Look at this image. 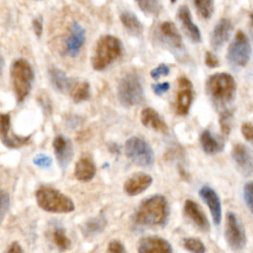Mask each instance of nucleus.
Wrapping results in <instances>:
<instances>
[{
	"label": "nucleus",
	"mask_w": 253,
	"mask_h": 253,
	"mask_svg": "<svg viewBox=\"0 0 253 253\" xmlns=\"http://www.w3.org/2000/svg\"><path fill=\"white\" fill-rule=\"evenodd\" d=\"M169 206L164 196L154 195L144 200L135 214V221L144 227H163L169 217Z\"/></svg>",
	"instance_id": "1"
},
{
	"label": "nucleus",
	"mask_w": 253,
	"mask_h": 253,
	"mask_svg": "<svg viewBox=\"0 0 253 253\" xmlns=\"http://www.w3.org/2000/svg\"><path fill=\"white\" fill-rule=\"evenodd\" d=\"M123 52L122 42L112 35L102 36L96 43L91 58L93 69L102 71L117 61Z\"/></svg>",
	"instance_id": "2"
},
{
	"label": "nucleus",
	"mask_w": 253,
	"mask_h": 253,
	"mask_svg": "<svg viewBox=\"0 0 253 253\" xmlns=\"http://www.w3.org/2000/svg\"><path fill=\"white\" fill-rule=\"evenodd\" d=\"M36 201L39 208L48 213L67 214L75 208L68 196L50 186H41L36 191Z\"/></svg>",
	"instance_id": "3"
},
{
	"label": "nucleus",
	"mask_w": 253,
	"mask_h": 253,
	"mask_svg": "<svg viewBox=\"0 0 253 253\" xmlns=\"http://www.w3.org/2000/svg\"><path fill=\"white\" fill-rule=\"evenodd\" d=\"M236 83L235 78L227 72H219L211 75L206 82L208 95L219 105L230 103L236 95Z\"/></svg>",
	"instance_id": "4"
},
{
	"label": "nucleus",
	"mask_w": 253,
	"mask_h": 253,
	"mask_svg": "<svg viewBox=\"0 0 253 253\" xmlns=\"http://www.w3.org/2000/svg\"><path fill=\"white\" fill-rule=\"evenodd\" d=\"M10 74L15 97L21 103L31 92L34 80L33 67L26 60L18 59L12 64Z\"/></svg>",
	"instance_id": "5"
},
{
	"label": "nucleus",
	"mask_w": 253,
	"mask_h": 253,
	"mask_svg": "<svg viewBox=\"0 0 253 253\" xmlns=\"http://www.w3.org/2000/svg\"><path fill=\"white\" fill-rule=\"evenodd\" d=\"M118 99L121 105L126 108H131L144 102V88L136 74H126L120 80L118 85Z\"/></svg>",
	"instance_id": "6"
},
{
	"label": "nucleus",
	"mask_w": 253,
	"mask_h": 253,
	"mask_svg": "<svg viewBox=\"0 0 253 253\" xmlns=\"http://www.w3.org/2000/svg\"><path fill=\"white\" fill-rule=\"evenodd\" d=\"M125 153L132 162L140 167H150L154 163V152L142 137H130L125 144Z\"/></svg>",
	"instance_id": "7"
},
{
	"label": "nucleus",
	"mask_w": 253,
	"mask_h": 253,
	"mask_svg": "<svg viewBox=\"0 0 253 253\" xmlns=\"http://www.w3.org/2000/svg\"><path fill=\"white\" fill-rule=\"evenodd\" d=\"M224 236L233 251L238 252L243 250L247 243V237L243 223L236 213L229 212L224 227Z\"/></svg>",
	"instance_id": "8"
},
{
	"label": "nucleus",
	"mask_w": 253,
	"mask_h": 253,
	"mask_svg": "<svg viewBox=\"0 0 253 253\" xmlns=\"http://www.w3.org/2000/svg\"><path fill=\"white\" fill-rule=\"evenodd\" d=\"M251 45L249 42V39L247 36L241 32L238 31L233 43L230 45L229 51H228V61L232 66L243 67H245L251 58Z\"/></svg>",
	"instance_id": "9"
},
{
	"label": "nucleus",
	"mask_w": 253,
	"mask_h": 253,
	"mask_svg": "<svg viewBox=\"0 0 253 253\" xmlns=\"http://www.w3.org/2000/svg\"><path fill=\"white\" fill-rule=\"evenodd\" d=\"M194 100L192 83L186 77H181L178 81V92L176 96V113L179 116H186Z\"/></svg>",
	"instance_id": "10"
},
{
	"label": "nucleus",
	"mask_w": 253,
	"mask_h": 253,
	"mask_svg": "<svg viewBox=\"0 0 253 253\" xmlns=\"http://www.w3.org/2000/svg\"><path fill=\"white\" fill-rule=\"evenodd\" d=\"M232 156L243 176L253 175V152L249 148L242 144H236L233 149Z\"/></svg>",
	"instance_id": "11"
},
{
	"label": "nucleus",
	"mask_w": 253,
	"mask_h": 253,
	"mask_svg": "<svg viewBox=\"0 0 253 253\" xmlns=\"http://www.w3.org/2000/svg\"><path fill=\"white\" fill-rule=\"evenodd\" d=\"M138 253H173L170 242L160 236H146L137 242Z\"/></svg>",
	"instance_id": "12"
},
{
	"label": "nucleus",
	"mask_w": 253,
	"mask_h": 253,
	"mask_svg": "<svg viewBox=\"0 0 253 253\" xmlns=\"http://www.w3.org/2000/svg\"><path fill=\"white\" fill-rule=\"evenodd\" d=\"M84 42H85V30L79 23L73 22L66 41V52L69 57H77Z\"/></svg>",
	"instance_id": "13"
},
{
	"label": "nucleus",
	"mask_w": 253,
	"mask_h": 253,
	"mask_svg": "<svg viewBox=\"0 0 253 253\" xmlns=\"http://www.w3.org/2000/svg\"><path fill=\"white\" fill-rule=\"evenodd\" d=\"M53 152L62 168H66L73 156V149L71 140L65 135H59L52 140Z\"/></svg>",
	"instance_id": "14"
},
{
	"label": "nucleus",
	"mask_w": 253,
	"mask_h": 253,
	"mask_svg": "<svg viewBox=\"0 0 253 253\" xmlns=\"http://www.w3.org/2000/svg\"><path fill=\"white\" fill-rule=\"evenodd\" d=\"M184 214L200 231L205 233L210 231L209 219L198 203L187 200L184 204Z\"/></svg>",
	"instance_id": "15"
},
{
	"label": "nucleus",
	"mask_w": 253,
	"mask_h": 253,
	"mask_svg": "<svg viewBox=\"0 0 253 253\" xmlns=\"http://www.w3.org/2000/svg\"><path fill=\"white\" fill-rule=\"evenodd\" d=\"M234 31V25L229 19H220L219 23L215 26L214 30L211 34V45L213 49L219 50L226 44Z\"/></svg>",
	"instance_id": "16"
},
{
	"label": "nucleus",
	"mask_w": 253,
	"mask_h": 253,
	"mask_svg": "<svg viewBox=\"0 0 253 253\" xmlns=\"http://www.w3.org/2000/svg\"><path fill=\"white\" fill-rule=\"evenodd\" d=\"M199 194L211 211V215H212L214 223L216 224V226H219L221 221V214H222L221 213V204H220L219 195L213 188H211L209 186L202 187L200 189Z\"/></svg>",
	"instance_id": "17"
},
{
	"label": "nucleus",
	"mask_w": 253,
	"mask_h": 253,
	"mask_svg": "<svg viewBox=\"0 0 253 253\" xmlns=\"http://www.w3.org/2000/svg\"><path fill=\"white\" fill-rule=\"evenodd\" d=\"M152 184V177L147 173L138 172L127 179L124 190L129 196H136L145 192Z\"/></svg>",
	"instance_id": "18"
},
{
	"label": "nucleus",
	"mask_w": 253,
	"mask_h": 253,
	"mask_svg": "<svg viewBox=\"0 0 253 253\" xmlns=\"http://www.w3.org/2000/svg\"><path fill=\"white\" fill-rule=\"evenodd\" d=\"M177 17L182 24L185 33L191 39V41L194 43H200L202 41L201 32L199 28L193 22L190 9L187 5H183L179 8Z\"/></svg>",
	"instance_id": "19"
},
{
	"label": "nucleus",
	"mask_w": 253,
	"mask_h": 253,
	"mask_svg": "<svg viewBox=\"0 0 253 253\" xmlns=\"http://www.w3.org/2000/svg\"><path fill=\"white\" fill-rule=\"evenodd\" d=\"M140 122L142 124L155 132L166 134L168 132V126L161 118L157 111L152 108H145L140 113Z\"/></svg>",
	"instance_id": "20"
},
{
	"label": "nucleus",
	"mask_w": 253,
	"mask_h": 253,
	"mask_svg": "<svg viewBox=\"0 0 253 253\" xmlns=\"http://www.w3.org/2000/svg\"><path fill=\"white\" fill-rule=\"evenodd\" d=\"M96 174V165L94 161L88 157H81L75 164L74 176L80 182H89Z\"/></svg>",
	"instance_id": "21"
},
{
	"label": "nucleus",
	"mask_w": 253,
	"mask_h": 253,
	"mask_svg": "<svg viewBox=\"0 0 253 253\" xmlns=\"http://www.w3.org/2000/svg\"><path fill=\"white\" fill-rule=\"evenodd\" d=\"M49 78L53 88L59 92L64 93L71 89V79L60 68H51L49 70Z\"/></svg>",
	"instance_id": "22"
},
{
	"label": "nucleus",
	"mask_w": 253,
	"mask_h": 253,
	"mask_svg": "<svg viewBox=\"0 0 253 253\" xmlns=\"http://www.w3.org/2000/svg\"><path fill=\"white\" fill-rule=\"evenodd\" d=\"M159 28H160L161 34L163 35V37L165 38V40L167 41L168 44L175 49L182 48V46H183L182 37L180 36V34L177 30V27L175 26L174 23L166 21V22H163Z\"/></svg>",
	"instance_id": "23"
},
{
	"label": "nucleus",
	"mask_w": 253,
	"mask_h": 253,
	"mask_svg": "<svg viewBox=\"0 0 253 253\" xmlns=\"http://www.w3.org/2000/svg\"><path fill=\"white\" fill-rule=\"evenodd\" d=\"M120 20L125 27L127 32L132 36L142 35L144 31V26L138 20V18L131 11H124L120 15Z\"/></svg>",
	"instance_id": "24"
},
{
	"label": "nucleus",
	"mask_w": 253,
	"mask_h": 253,
	"mask_svg": "<svg viewBox=\"0 0 253 253\" xmlns=\"http://www.w3.org/2000/svg\"><path fill=\"white\" fill-rule=\"evenodd\" d=\"M200 144L202 146L203 151L210 155L217 154L223 150V143L217 139L212 133L208 130H205L200 135Z\"/></svg>",
	"instance_id": "25"
},
{
	"label": "nucleus",
	"mask_w": 253,
	"mask_h": 253,
	"mask_svg": "<svg viewBox=\"0 0 253 253\" xmlns=\"http://www.w3.org/2000/svg\"><path fill=\"white\" fill-rule=\"evenodd\" d=\"M106 224H107V220L104 217L100 216V217L92 218L83 223L81 231L84 236L94 237L105 230Z\"/></svg>",
	"instance_id": "26"
},
{
	"label": "nucleus",
	"mask_w": 253,
	"mask_h": 253,
	"mask_svg": "<svg viewBox=\"0 0 253 253\" xmlns=\"http://www.w3.org/2000/svg\"><path fill=\"white\" fill-rule=\"evenodd\" d=\"M70 96L74 103H81L88 100L91 96L90 84L85 81L77 83L71 88Z\"/></svg>",
	"instance_id": "27"
},
{
	"label": "nucleus",
	"mask_w": 253,
	"mask_h": 253,
	"mask_svg": "<svg viewBox=\"0 0 253 253\" xmlns=\"http://www.w3.org/2000/svg\"><path fill=\"white\" fill-rule=\"evenodd\" d=\"M54 245L60 251H67L71 246V241L67 236L66 231L63 228H55L51 235Z\"/></svg>",
	"instance_id": "28"
},
{
	"label": "nucleus",
	"mask_w": 253,
	"mask_h": 253,
	"mask_svg": "<svg viewBox=\"0 0 253 253\" xmlns=\"http://www.w3.org/2000/svg\"><path fill=\"white\" fill-rule=\"evenodd\" d=\"M194 4L202 18L208 20L213 16L215 11L214 0H194Z\"/></svg>",
	"instance_id": "29"
},
{
	"label": "nucleus",
	"mask_w": 253,
	"mask_h": 253,
	"mask_svg": "<svg viewBox=\"0 0 253 253\" xmlns=\"http://www.w3.org/2000/svg\"><path fill=\"white\" fill-rule=\"evenodd\" d=\"M183 247L191 253H205L206 246L198 238L189 237L183 239Z\"/></svg>",
	"instance_id": "30"
},
{
	"label": "nucleus",
	"mask_w": 253,
	"mask_h": 253,
	"mask_svg": "<svg viewBox=\"0 0 253 253\" xmlns=\"http://www.w3.org/2000/svg\"><path fill=\"white\" fill-rule=\"evenodd\" d=\"M10 115L9 114H0V140L3 143L10 134Z\"/></svg>",
	"instance_id": "31"
},
{
	"label": "nucleus",
	"mask_w": 253,
	"mask_h": 253,
	"mask_svg": "<svg viewBox=\"0 0 253 253\" xmlns=\"http://www.w3.org/2000/svg\"><path fill=\"white\" fill-rule=\"evenodd\" d=\"M10 205L9 195L5 190L0 189V223L6 216Z\"/></svg>",
	"instance_id": "32"
},
{
	"label": "nucleus",
	"mask_w": 253,
	"mask_h": 253,
	"mask_svg": "<svg viewBox=\"0 0 253 253\" xmlns=\"http://www.w3.org/2000/svg\"><path fill=\"white\" fill-rule=\"evenodd\" d=\"M243 197L247 208L253 214V181L248 182L244 185Z\"/></svg>",
	"instance_id": "33"
},
{
	"label": "nucleus",
	"mask_w": 253,
	"mask_h": 253,
	"mask_svg": "<svg viewBox=\"0 0 253 253\" xmlns=\"http://www.w3.org/2000/svg\"><path fill=\"white\" fill-rule=\"evenodd\" d=\"M33 162L39 167L49 168L52 164V159L44 153H39L33 158Z\"/></svg>",
	"instance_id": "34"
},
{
	"label": "nucleus",
	"mask_w": 253,
	"mask_h": 253,
	"mask_svg": "<svg viewBox=\"0 0 253 253\" xmlns=\"http://www.w3.org/2000/svg\"><path fill=\"white\" fill-rule=\"evenodd\" d=\"M106 253H128V251L121 241L112 240L108 244Z\"/></svg>",
	"instance_id": "35"
},
{
	"label": "nucleus",
	"mask_w": 253,
	"mask_h": 253,
	"mask_svg": "<svg viewBox=\"0 0 253 253\" xmlns=\"http://www.w3.org/2000/svg\"><path fill=\"white\" fill-rule=\"evenodd\" d=\"M169 72H170V68L168 67V66L161 64L151 71V76H152V78L157 80L161 76H167L168 74H169Z\"/></svg>",
	"instance_id": "36"
},
{
	"label": "nucleus",
	"mask_w": 253,
	"mask_h": 253,
	"mask_svg": "<svg viewBox=\"0 0 253 253\" xmlns=\"http://www.w3.org/2000/svg\"><path fill=\"white\" fill-rule=\"evenodd\" d=\"M205 64L207 67H209L211 68H216L219 65V59L216 57L215 53L208 51H206V54H205Z\"/></svg>",
	"instance_id": "37"
},
{
	"label": "nucleus",
	"mask_w": 253,
	"mask_h": 253,
	"mask_svg": "<svg viewBox=\"0 0 253 253\" xmlns=\"http://www.w3.org/2000/svg\"><path fill=\"white\" fill-rule=\"evenodd\" d=\"M241 133L245 139L253 145V125L251 123H244L241 127Z\"/></svg>",
	"instance_id": "38"
},
{
	"label": "nucleus",
	"mask_w": 253,
	"mask_h": 253,
	"mask_svg": "<svg viewBox=\"0 0 253 253\" xmlns=\"http://www.w3.org/2000/svg\"><path fill=\"white\" fill-rule=\"evenodd\" d=\"M170 88V84L168 82H162V83H156V84H153L152 85V90L153 92L160 96L164 93H166L168 90H169Z\"/></svg>",
	"instance_id": "39"
},
{
	"label": "nucleus",
	"mask_w": 253,
	"mask_h": 253,
	"mask_svg": "<svg viewBox=\"0 0 253 253\" xmlns=\"http://www.w3.org/2000/svg\"><path fill=\"white\" fill-rule=\"evenodd\" d=\"M32 28L34 30L35 35L40 38L43 34V21L41 17H36L32 21Z\"/></svg>",
	"instance_id": "40"
},
{
	"label": "nucleus",
	"mask_w": 253,
	"mask_h": 253,
	"mask_svg": "<svg viewBox=\"0 0 253 253\" xmlns=\"http://www.w3.org/2000/svg\"><path fill=\"white\" fill-rule=\"evenodd\" d=\"M4 253H24V250L18 241H14L7 247Z\"/></svg>",
	"instance_id": "41"
},
{
	"label": "nucleus",
	"mask_w": 253,
	"mask_h": 253,
	"mask_svg": "<svg viewBox=\"0 0 253 253\" xmlns=\"http://www.w3.org/2000/svg\"><path fill=\"white\" fill-rule=\"evenodd\" d=\"M137 1V3L139 4V6L142 7V9L143 10H145V11H147V10H149L150 8H151V4H150V1L151 0H136Z\"/></svg>",
	"instance_id": "42"
},
{
	"label": "nucleus",
	"mask_w": 253,
	"mask_h": 253,
	"mask_svg": "<svg viewBox=\"0 0 253 253\" xmlns=\"http://www.w3.org/2000/svg\"><path fill=\"white\" fill-rule=\"evenodd\" d=\"M4 67H5V61L2 57V54L0 53V76H1L3 74V69H4Z\"/></svg>",
	"instance_id": "43"
},
{
	"label": "nucleus",
	"mask_w": 253,
	"mask_h": 253,
	"mask_svg": "<svg viewBox=\"0 0 253 253\" xmlns=\"http://www.w3.org/2000/svg\"><path fill=\"white\" fill-rule=\"evenodd\" d=\"M250 19H251V25H252V27H253V11H252V13H251Z\"/></svg>",
	"instance_id": "44"
},
{
	"label": "nucleus",
	"mask_w": 253,
	"mask_h": 253,
	"mask_svg": "<svg viewBox=\"0 0 253 253\" xmlns=\"http://www.w3.org/2000/svg\"><path fill=\"white\" fill-rule=\"evenodd\" d=\"M176 1H177V0H170V2H171V3H173V4H174Z\"/></svg>",
	"instance_id": "45"
}]
</instances>
